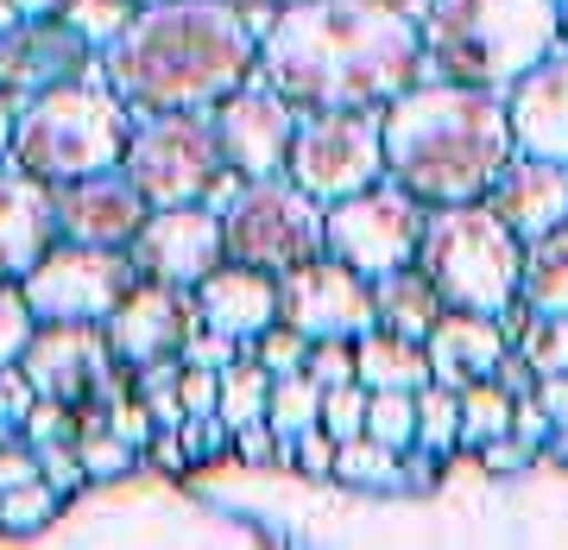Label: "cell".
<instances>
[{
    "label": "cell",
    "instance_id": "obj_1",
    "mask_svg": "<svg viewBox=\"0 0 568 550\" xmlns=\"http://www.w3.org/2000/svg\"><path fill=\"white\" fill-rule=\"evenodd\" d=\"M424 70V26L398 0H291L260 32V82L291 108H386Z\"/></svg>",
    "mask_w": 568,
    "mask_h": 550
},
{
    "label": "cell",
    "instance_id": "obj_2",
    "mask_svg": "<svg viewBox=\"0 0 568 550\" xmlns=\"http://www.w3.org/2000/svg\"><path fill=\"white\" fill-rule=\"evenodd\" d=\"M95 70L133 114L215 108L260 70V39L234 0H152L95 51Z\"/></svg>",
    "mask_w": 568,
    "mask_h": 550
},
{
    "label": "cell",
    "instance_id": "obj_3",
    "mask_svg": "<svg viewBox=\"0 0 568 550\" xmlns=\"http://www.w3.org/2000/svg\"><path fill=\"white\" fill-rule=\"evenodd\" d=\"M386 178L405 183L417 203H474L487 197L511 146V114L499 89L474 82H410L386 114Z\"/></svg>",
    "mask_w": 568,
    "mask_h": 550
},
{
    "label": "cell",
    "instance_id": "obj_4",
    "mask_svg": "<svg viewBox=\"0 0 568 550\" xmlns=\"http://www.w3.org/2000/svg\"><path fill=\"white\" fill-rule=\"evenodd\" d=\"M562 44V0H424V63L448 82L511 89Z\"/></svg>",
    "mask_w": 568,
    "mask_h": 550
},
{
    "label": "cell",
    "instance_id": "obj_5",
    "mask_svg": "<svg viewBox=\"0 0 568 550\" xmlns=\"http://www.w3.org/2000/svg\"><path fill=\"white\" fill-rule=\"evenodd\" d=\"M126 133H133V108L108 82L77 77V82H58V89H39V96H26L13 108L7 159L44 183H70L121 164Z\"/></svg>",
    "mask_w": 568,
    "mask_h": 550
},
{
    "label": "cell",
    "instance_id": "obj_6",
    "mask_svg": "<svg viewBox=\"0 0 568 550\" xmlns=\"http://www.w3.org/2000/svg\"><path fill=\"white\" fill-rule=\"evenodd\" d=\"M417 266L429 286L443 291L448 310H474V317H506L518 304V266L525 241L493 216L487 197L474 203H436L417 241Z\"/></svg>",
    "mask_w": 568,
    "mask_h": 550
},
{
    "label": "cell",
    "instance_id": "obj_7",
    "mask_svg": "<svg viewBox=\"0 0 568 550\" xmlns=\"http://www.w3.org/2000/svg\"><path fill=\"white\" fill-rule=\"evenodd\" d=\"M121 171L140 183L152 209L164 203H215L227 190V164L209 127V108H171V114H133Z\"/></svg>",
    "mask_w": 568,
    "mask_h": 550
},
{
    "label": "cell",
    "instance_id": "obj_8",
    "mask_svg": "<svg viewBox=\"0 0 568 550\" xmlns=\"http://www.w3.org/2000/svg\"><path fill=\"white\" fill-rule=\"evenodd\" d=\"M323 216L328 203H316L310 190L284 178H241L234 197L222 209V241H227V260H246L260 272H291L323 253Z\"/></svg>",
    "mask_w": 568,
    "mask_h": 550
},
{
    "label": "cell",
    "instance_id": "obj_9",
    "mask_svg": "<svg viewBox=\"0 0 568 550\" xmlns=\"http://www.w3.org/2000/svg\"><path fill=\"white\" fill-rule=\"evenodd\" d=\"M284 178L310 190L316 203H342L354 190L386 178V127L379 108H316L297 114Z\"/></svg>",
    "mask_w": 568,
    "mask_h": 550
},
{
    "label": "cell",
    "instance_id": "obj_10",
    "mask_svg": "<svg viewBox=\"0 0 568 550\" xmlns=\"http://www.w3.org/2000/svg\"><path fill=\"white\" fill-rule=\"evenodd\" d=\"M140 286V266L126 247L95 241H51L44 260L20 279L39 323H108V310Z\"/></svg>",
    "mask_w": 568,
    "mask_h": 550
},
{
    "label": "cell",
    "instance_id": "obj_11",
    "mask_svg": "<svg viewBox=\"0 0 568 550\" xmlns=\"http://www.w3.org/2000/svg\"><path fill=\"white\" fill-rule=\"evenodd\" d=\"M429 203H417L405 183H366L342 203H328L323 216V253H335L342 266H354L361 279H379L392 266L417 260V241H424Z\"/></svg>",
    "mask_w": 568,
    "mask_h": 550
},
{
    "label": "cell",
    "instance_id": "obj_12",
    "mask_svg": "<svg viewBox=\"0 0 568 550\" xmlns=\"http://www.w3.org/2000/svg\"><path fill=\"white\" fill-rule=\"evenodd\" d=\"M20 367L44 399H63V406H89V399L114 406L121 392H133V373L114 361L102 323H39Z\"/></svg>",
    "mask_w": 568,
    "mask_h": 550
},
{
    "label": "cell",
    "instance_id": "obj_13",
    "mask_svg": "<svg viewBox=\"0 0 568 550\" xmlns=\"http://www.w3.org/2000/svg\"><path fill=\"white\" fill-rule=\"evenodd\" d=\"M278 323L304 329L310 342H323V336L361 342L366 329H379V317H373V279H361L335 253H316V260L278 272Z\"/></svg>",
    "mask_w": 568,
    "mask_h": 550
},
{
    "label": "cell",
    "instance_id": "obj_14",
    "mask_svg": "<svg viewBox=\"0 0 568 550\" xmlns=\"http://www.w3.org/2000/svg\"><path fill=\"white\" fill-rule=\"evenodd\" d=\"M215 146H222L227 178H278L291 159V133H297V108L284 102L278 89L246 77L241 89H227L222 102L209 108Z\"/></svg>",
    "mask_w": 568,
    "mask_h": 550
},
{
    "label": "cell",
    "instance_id": "obj_15",
    "mask_svg": "<svg viewBox=\"0 0 568 550\" xmlns=\"http://www.w3.org/2000/svg\"><path fill=\"white\" fill-rule=\"evenodd\" d=\"M140 279H159V286H196L209 266L227 260L222 241V209L215 203H164L140 222V234L126 241Z\"/></svg>",
    "mask_w": 568,
    "mask_h": 550
},
{
    "label": "cell",
    "instance_id": "obj_16",
    "mask_svg": "<svg viewBox=\"0 0 568 550\" xmlns=\"http://www.w3.org/2000/svg\"><path fill=\"white\" fill-rule=\"evenodd\" d=\"M95 70V44L82 39L63 13H44V20H13L0 32V96H39V89H58V82H77Z\"/></svg>",
    "mask_w": 568,
    "mask_h": 550
},
{
    "label": "cell",
    "instance_id": "obj_17",
    "mask_svg": "<svg viewBox=\"0 0 568 550\" xmlns=\"http://www.w3.org/2000/svg\"><path fill=\"white\" fill-rule=\"evenodd\" d=\"M108 348L121 367H145V361H171L183 354L190 329H196V304L183 286H159V279H140L121 304L108 310Z\"/></svg>",
    "mask_w": 568,
    "mask_h": 550
},
{
    "label": "cell",
    "instance_id": "obj_18",
    "mask_svg": "<svg viewBox=\"0 0 568 550\" xmlns=\"http://www.w3.org/2000/svg\"><path fill=\"white\" fill-rule=\"evenodd\" d=\"M58 190V241H95V247H126L140 234V222L152 216V203L140 197V183L121 164L89 171V178L51 183Z\"/></svg>",
    "mask_w": 568,
    "mask_h": 550
},
{
    "label": "cell",
    "instance_id": "obj_19",
    "mask_svg": "<svg viewBox=\"0 0 568 550\" xmlns=\"http://www.w3.org/2000/svg\"><path fill=\"white\" fill-rule=\"evenodd\" d=\"M190 304H196V323L203 329L234 336L246 348L260 329L278 323V279L260 272V266H246V260H222L190 286Z\"/></svg>",
    "mask_w": 568,
    "mask_h": 550
},
{
    "label": "cell",
    "instance_id": "obj_20",
    "mask_svg": "<svg viewBox=\"0 0 568 550\" xmlns=\"http://www.w3.org/2000/svg\"><path fill=\"white\" fill-rule=\"evenodd\" d=\"M487 203L518 241H537V234L568 222V164L537 159V152H511L499 164V178H493Z\"/></svg>",
    "mask_w": 568,
    "mask_h": 550
},
{
    "label": "cell",
    "instance_id": "obj_21",
    "mask_svg": "<svg viewBox=\"0 0 568 550\" xmlns=\"http://www.w3.org/2000/svg\"><path fill=\"white\" fill-rule=\"evenodd\" d=\"M58 241V190L7 159L0 164V279H26Z\"/></svg>",
    "mask_w": 568,
    "mask_h": 550
},
{
    "label": "cell",
    "instance_id": "obj_22",
    "mask_svg": "<svg viewBox=\"0 0 568 550\" xmlns=\"http://www.w3.org/2000/svg\"><path fill=\"white\" fill-rule=\"evenodd\" d=\"M506 114H511V146L518 152L568 164V58L549 51L544 63H530L506 89Z\"/></svg>",
    "mask_w": 568,
    "mask_h": 550
},
{
    "label": "cell",
    "instance_id": "obj_23",
    "mask_svg": "<svg viewBox=\"0 0 568 550\" xmlns=\"http://www.w3.org/2000/svg\"><path fill=\"white\" fill-rule=\"evenodd\" d=\"M506 329L499 317H474V310H443L436 329L424 336V354H429V380L436 387H455L462 392L467 380H493V367L506 354Z\"/></svg>",
    "mask_w": 568,
    "mask_h": 550
},
{
    "label": "cell",
    "instance_id": "obj_24",
    "mask_svg": "<svg viewBox=\"0 0 568 550\" xmlns=\"http://www.w3.org/2000/svg\"><path fill=\"white\" fill-rule=\"evenodd\" d=\"M443 310H448L443 291L429 286V272H424L417 260H410V266H392V272H379V279H373V317H379V329H392V336L424 342Z\"/></svg>",
    "mask_w": 568,
    "mask_h": 550
},
{
    "label": "cell",
    "instance_id": "obj_25",
    "mask_svg": "<svg viewBox=\"0 0 568 550\" xmlns=\"http://www.w3.org/2000/svg\"><path fill=\"white\" fill-rule=\"evenodd\" d=\"M354 380L366 392H417V387H429V354L410 336L366 329L361 342H354Z\"/></svg>",
    "mask_w": 568,
    "mask_h": 550
},
{
    "label": "cell",
    "instance_id": "obj_26",
    "mask_svg": "<svg viewBox=\"0 0 568 550\" xmlns=\"http://www.w3.org/2000/svg\"><path fill=\"white\" fill-rule=\"evenodd\" d=\"M518 304L537 317H568V222L525 241V266H518Z\"/></svg>",
    "mask_w": 568,
    "mask_h": 550
},
{
    "label": "cell",
    "instance_id": "obj_27",
    "mask_svg": "<svg viewBox=\"0 0 568 550\" xmlns=\"http://www.w3.org/2000/svg\"><path fill=\"white\" fill-rule=\"evenodd\" d=\"M328 481H342V488H361V493H405V469H398V449L373 443V437H342L335 443V469Z\"/></svg>",
    "mask_w": 568,
    "mask_h": 550
},
{
    "label": "cell",
    "instance_id": "obj_28",
    "mask_svg": "<svg viewBox=\"0 0 568 550\" xmlns=\"http://www.w3.org/2000/svg\"><path fill=\"white\" fill-rule=\"evenodd\" d=\"M265 424L278 430V437H297V430L323 424V387L310 380L304 367L272 380V392H265Z\"/></svg>",
    "mask_w": 568,
    "mask_h": 550
},
{
    "label": "cell",
    "instance_id": "obj_29",
    "mask_svg": "<svg viewBox=\"0 0 568 550\" xmlns=\"http://www.w3.org/2000/svg\"><path fill=\"white\" fill-rule=\"evenodd\" d=\"M265 392H272V373H265L253 354H234L222 367V392H215V411L227 424H246V418H265Z\"/></svg>",
    "mask_w": 568,
    "mask_h": 550
},
{
    "label": "cell",
    "instance_id": "obj_30",
    "mask_svg": "<svg viewBox=\"0 0 568 550\" xmlns=\"http://www.w3.org/2000/svg\"><path fill=\"white\" fill-rule=\"evenodd\" d=\"M417 443L436 449V456H455L462 449V392L455 387H417Z\"/></svg>",
    "mask_w": 568,
    "mask_h": 550
},
{
    "label": "cell",
    "instance_id": "obj_31",
    "mask_svg": "<svg viewBox=\"0 0 568 550\" xmlns=\"http://www.w3.org/2000/svg\"><path fill=\"white\" fill-rule=\"evenodd\" d=\"M511 430V392L499 380H467L462 387V443H487Z\"/></svg>",
    "mask_w": 568,
    "mask_h": 550
},
{
    "label": "cell",
    "instance_id": "obj_32",
    "mask_svg": "<svg viewBox=\"0 0 568 550\" xmlns=\"http://www.w3.org/2000/svg\"><path fill=\"white\" fill-rule=\"evenodd\" d=\"M511 348L537 367V380H544V373H568V317H537V310H525Z\"/></svg>",
    "mask_w": 568,
    "mask_h": 550
},
{
    "label": "cell",
    "instance_id": "obj_33",
    "mask_svg": "<svg viewBox=\"0 0 568 550\" xmlns=\"http://www.w3.org/2000/svg\"><path fill=\"white\" fill-rule=\"evenodd\" d=\"M58 493L44 488V481H20V488H7L0 493V531L7 538H39L51 519H58Z\"/></svg>",
    "mask_w": 568,
    "mask_h": 550
},
{
    "label": "cell",
    "instance_id": "obj_34",
    "mask_svg": "<svg viewBox=\"0 0 568 550\" xmlns=\"http://www.w3.org/2000/svg\"><path fill=\"white\" fill-rule=\"evenodd\" d=\"M77 456H82V474H89V488L95 481H126V474H140V449L114 437V430H82L77 437Z\"/></svg>",
    "mask_w": 568,
    "mask_h": 550
},
{
    "label": "cell",
    "instance_id": "obj_35",
    "mask_svg": "<svg viewBox=\"0 0 568 550\" xmlns=\"http://www.w3.org/2000/svg\"><path fill=\"white\" fill-rule=\"evenodd\" d=\"M366 437L386 449L417 443V392H366Z\"/></svg>",
    "mask_w": 568,
    "mask_h": 550
},
{
    "label": "cell",
    "instance_id": "obj_36",
    "mask_svg": "<svg viewBox=\"0 0 568 550\" xmlns=\"http://www.w3.org/2000/svg\"><path fill=\"white\" fill-rule=\"evenodd\" d=\"M183 456H190V469H209V462H227L234 456V424H227L222 411H183Z\"/></svg>",
    "mask_w": 568,
    "mask_h": 550
},
{
    "label": "cell",
    "instance_id": "obj_37",
    "mask_svg": "<svg viewBox=\"0 0 568 550\" xmlns=\"http://www.w3.org/2000/svg\"><path fill=\"white\" fill-rule=\"evenodd\" d=\"M246 354L278 380V373H297L304 367V354H310V336L304 329H291V323H272V329H260L253 342H246Z\"/></svg>",
    "mask_w": 568,
    "mask_h": 550
},
{
    "label": "cell",
    "instance_id": "obj_38",
    "mask_svg": "<svg viewBox=\"0 0 568 550\" xmlns=\"http://www.w3.org/2000/svg\"><path fill=\"white\" fill-rule=\"evenodd\" d=\"M133 13H140L133 0H70V7H63V20L77 26L82 39L95 44V51H102V44L114 39V32H121L126 20H133Z\"/></svg>",
    "mask_w": 568,
    "mask_h": 550
},
{
    "label": "cell",
    "instance_id": "obj_39",
    "mask_svg": "<svg viewBox=\"0 0 568 550\" xmlns=\"http://www.w3.org/2000/svg\"><path fill=\"white\" fill-rule=\"evenodd\" d=\"M39 449V481L51 493H58L63 507L77 500L82 488H89V474H82V456H77V443H63V437H51V443H32Z\"/></svg>",
    "mask_w": 568,
    "mask_h": 550
},
{
    "label": "cell",
    "instance_id": "obj_40",
    "mask_svg": "<svg viewBox=\"0 0 568 550\" xmlns=\"http://www.w3.org/2000/svg\"><path fill=\"white\" fill-rule=\"evenodd\" d=\"M32 329H39V317L26 304L20 279H0V361H20L26 342H32Z\"/></svg>",
    "mask_w": 568,
    "mask_h": 550
},
{
    "label": "cell",
    "instance_id": "obj_41",
    "mask_svg": "<svg viewBox=\"0 0 568 550\" xmlns=\"http://www.w3.org/2000/svg\"><path fill=\"white\" fill-rule=\"evenodd\" d=\"M323 430L342 443V437H361L366 430V387L361 380H342V387H323Z\"/></svg>",
    "mask_w": 568,
    "mask_h": 550
},
{
    "label": "cell",
    "instance_id": "obj_42",
    "mask_svg": "<svg viewBox=\"0 0 568 550\" xmlns=\"http://www.w3.org/2000/svg\"><path fill=\"white\" fill-rule=\"evenodd\" d=\"M32 406H39V387H32V373H26L20 361H0V437H7V430H20Z\"/></svg>",
    "mask_w": 568,
    "mask_h": 550
},
{
    "label": "cell",
    "instance_id": "obj_43",
    "mask_svg": "<svg viewBox=\"0 0 568 550\" xmlns=\"http://www.w3.org/2000/svg\"><path fill=\"white\" fill-rule=\"evenodd\" d=\"M304 373L316 380V387H342V380H354V342H347V336H323V342H310Z\"/></svg>",
    "mask_w": 568,
    "mask_h": 550
},
{
    "label": "cell",
    "instance_id": "obj_44",
    "mask_svg": "<svg viewBox=\"0 0 568 550\" xmlns=\"http://www.w3.org/2000/svg\"><path fill=\"white\" fill-rule=\"evenodd\" d=\"M474 462L487 474H525L530 462H537V443H525L518 430H506V437H487V443H474Z\"/></svg>",
    "mask_w": 568,
    "mask_h": 550
},
{
    "label": "cell",
    "instance_id": "obj_45",
    "mask_svg": "<svg viewBox=\"0 0 568 550\" xmlns=\"http://www.w3.org/2000/svg\"><path fill=\"white\" fill-rule=\"evenodd\" d=\"M297 443V456H291V474H310V481H328V469H335V437H328L323 424H310L291 437Z\"/></svg>",
    "mask_w": 568,
    "mask_h": 550
},
{
    "label": "cell",
    "instance_id": "obj_46",
    "mask_svg": "<svg viewBox=\"0 0 568 550\" xmlns=\"http://www.w3.org/2000/svg\"><path fill=\"white\" fill-rule=\"evenodd\" d=\"M108 430H114V437H126L133 449H145L159 424H152V406H145L140 392H121V399L108 406Z\"/></svg>",
    "mask_w": 568,
    "mask_h": 550
},
{
    "label": "cell",
    "instance_id": "obj_47",
    "mask_svg": "<svg viewBox=\"0 0 568 550\" xmlns=\"http://www.w3.org/2000/svg\"><path fill=\"white\" fill-rule=\"evenodd\" d=\"M234 354H241V342H234V336H215V329H190V342H183V354L178 361L183 367H215V373H222L227 361H234Z\"/></svg>",
    "mask_w": 568,
    "mask_h": 550
},
{
    "label": "cell",
    "instance_id": "obj_48",
    "mask_svg": "<svg viewBox=\"0 0 568 550\" xmlns=\"http://www.w3.org/2000/svg\"><path fill=\"white\" fill-rule=\"evenodd\" d=\"M140 469H159V474H171V481H183V474H190V456H183L178 430H152V443L140 449Z\"/></svg>",
    "mask_w": 568,
    "mask_h": 550
},
{
    "label": "cell",
    "instance_id": "obj_49",
    "mask_svg": "<svg viewBox=\"0 0 568 550\" xmlns=\"http://www.w3.org/2000/svg\"><path fill=\"white\" fill-rule=\"evenodd\" d=\"M215 392H222V373H215V367H183L178 373V406L183 411H215Z\"/></svg>",
    "mask_w": 568,
    "mask_h": 550
},
{
    "label": "cell",
    "instance_id": "obj_50",
    "mask_svg": "<svg viewBox=\"0 0 568 550\" xmlns=\"http://www.w3.org/2000/svg\"><path fill=\"white\" fill-rule=\"evenodd\" d=\"M493 380H499L511 399H530V392H537V367H530L518 348H506V354H499V367H493Z\"/></svg>",
    "mask_w": 568,
    "mask_h": 550
},
{
    "label": "cell",
    "instance_id": "obj_51",
    "mask_svg": "<svg viewBox=\"0 0 568 550\" xmlns=\"http://www.w3.org/2000/svg\"><path fill=\"white\" fill-rule=\"evenodd\" d=\"M511 430H518L525 443H537V449H544V437H549L556 424H549V411L537 406V392H530V399H511Z\"/></svg>",
    "mask_w": 568,
    "mask_h": 550
},
{
    "label": "cell",
    "instance_id": "obj_52",
    "mask_svg": "<svg viewBox=\"0 0 568 550\" xmlns=\"http://www.w3.org/2000/svg\"><path fill=\"white\" fill-rule=\"evenodd\" d=\"M537 406L549 411V424H568V373H544L537 380Z\"/></svg>",
    "mask_w": 568,
    "mask_h": 550
},
{
    "label": "cell",
    "instance_id": "obj_53",
    "mask_svg": "<svg viewBox=\"0 0 568 550\" xmlns=\"http://www.w3.org/2000/svg\"><path fill=\"white\" fill-rule=\"evenodd\" d=\"M145 406H152V424H159V430H178V424H183L178 392H159V399H145Z\"/></svg>",
    "mask_w": 568,
    "mask_h": 550
},
{
    "label": "cell",
    "instance_id": "obj_54",
    "mask_svg": "<svg viewBox=\"0 0 568 550\" xmlns=\"http://www.w3.org/2000/svg\"><path fill=\"white\" fill-rule=\"evenodd\" d=\"M537 462H549V469H568V424H556L544 437V449H537Z\"/></svg>",
    "mask_w": 568,
    "mask_h": 550
},
{
    "label": "cell",
    "instance_id": "obj_55",
    "mask_svg": "<svg viewBox=\"0 0 568 550\" xmlns=\"http://www.w3.org/2000/svg\"><path fill=\"white\" fill-rule=\"evenodd\" d=\"M13 7V20H44V13H63L70 0H7Z\"/></svg>",
    "mask_w": 568,
    "mask_h": 550
},
{
    "label": "cell",
    "instance_id": "obj_56",
    "mask_svg": "<svg viewBox=\"0 0 568 550\" xmlns=\"http://www.w3.org/2000/svg\"><path fill=\"white\" fill-rule=\"evenodd\" d=\"M13 96H0V164H7V146H13Z\"/></svg>",
    "mask_w": 568,
    "mask_h": 550
},
{
    "label": "cell",
    "instance_id": "obj_57",
    "mask_svg": "<svg viewBox=\"0 0 568 550\" xmlns=\"http://www.w3.org/2000/svg\"><path fill=\"white\" fill-rule=\"evenodd\" d=\"M234 7H246V13H260V7H291V0H234Z\"/></svg>",
    "mask_w": 568,
    "mask_h": 550
},
{
    "label": "cell",
    "instance_id": "obj_58",
    "mask_svg": "<svg viewBox=\"0 0 568 550\" xmlns=\"http://www.w3.org/2000/svg\"><path fill=\"white\" fill-rule=\"evenodd\" d=\"M7 26H13V7H7V0H0V32H7Z\"/></svg>",
    "mask_w": 568,
    "mask_h": 550
},
{
    "label": "cell",
    "instance_id": "obj_59",
    "mask_svg": "<svg viewBox=\"0 0 568 550\" xmlns=\"http://www.w3.org/2000/svg\"><path fill=\"white\" fill-rule=\"evenodd\" d=\"M562 44H568V0H562Z\"/></svg>",
    "mask_w": 568,
    "mask_h": 550
},
{
    "label": "cell",
    "instance_id": "obj_60",
    "mask_svg": "<svg viewBox=\"0 0 568 550\" xmlns=\"http://www.w3.org/2000/svg\"><path fill=\"white\" fill-rule=\"evenodd\" d=\"M398 7H424V0H398Z\"/></svg>",
    "mask_w": 568,
    "mask_h": 550
},
{
    "label": "cell",
    "instance_id": "obj_61",
    "mask_svg": "<svg viewBox=\"0 0 568 550\" xmlns=\"http://www.w3.org/2000/svg\"><path fill=\"white\" fill-rule=\"evenodd\" d=\"M133 7H152V0H133Z\"/></svg>",
    "mask_w": 568,
    "mask_h": 550
}]
</instances>
